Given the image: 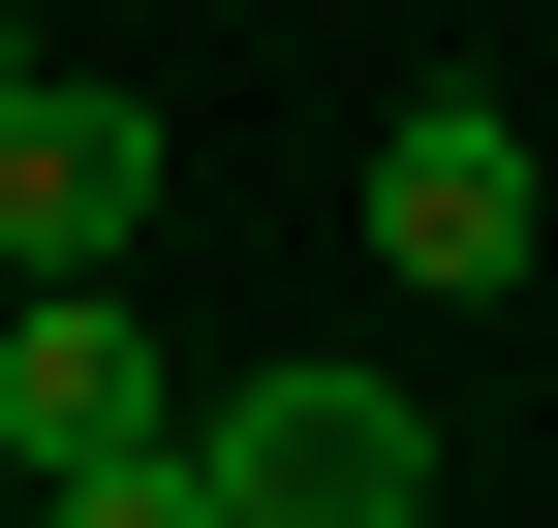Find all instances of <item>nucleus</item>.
Returning <instances> with one entry per match:
<instances>
[{
  "label": "nucleus",
  "mask_w": 558,
  "mask_h": 528,
  "mask_svg": "<svg viewBox=\"0 0 558 528\" xmlns=\"http://www.w3.org/2000/svg\"><path fill=\"white\" fill-rule=\"evenodd\" d=\"M32 94H62V62H32V0H0V124H32Z\"/></svg>",
  "instance_id": "423d86ee"
},
{
  "label": "nucleus",
  "mask_w": 558,
  "mask_h": 528,
  "mask_svg": "<svg viewBox=\"0 0 558 528\" xmlns=\"http://www.w3.org/2000/svg\"><path fill=\"white\" fill-rule=\"evenodd\" d=\"M32 528H248V497H218V467H186V435H156V467H62Z\"/></svg>",
  "instance_id": "39448f33"
},
{
  "label": "nucleus",
  "mask_w": 558,
  "mask_h": 528,
  "mask_svg": "<svg viewBox=\"0 0 558 528\" xmlns=\"http://www.w3.org/2000/svg\"><path fill=\"white\" fill-rule=\"evenodd\" d=\"M373 249H403L435 311H527V280H558V187H527V124H497V94H403V124H373Z\"/></svg>",
  "instance_id": "f03ea898"
},
{
  "label": "nucleus",
  "mask_w": 558,
  "mask_h": 528,
  "mask_svg": "<svg viewBox=\"0 0 558 528\" xmlns=\"http://www.w3.org/2000/svg\"><path fill=\"white\" fill-rule=\"evenodd\" d=\"M527 343H558V311H527Z\"/></svg>",
  "instance_id": "0eeeda50"
},
{
  "label": "nucleus",
  "mask_w": 558,
  "mask_h": 528,
  "mask_svg": "<svg viewBox=\"0 0 558 528\" xmlns=\"http://www.w3.org/2000/svg\"><path fill=\"white\" fill-rule=\"evenodd\" d=\"M156 435H186V373H156V311H124V280H0V467H156Z\"/></svg>",
  "instance_id": "7ed1b4c3"
},
{
  "label": "nucleus",
  "mask_w": 558,
  "mask_h": 528,
  "mask_svg": "<svg viewBox=\"0 0 558 528\" xmlns=\"http://www.w3.org/2000/svg\"><path fill=\"white\" fill-rule=\"evenodd\" d=\"M186 467H218L248 528H435V405H403V373H218V405H186Z\"/></svg>",
  "instance_id": "f257e3e1"
},
{
  "label": "nucleus",
  "mask_w": 558,
  "mask_h": 528,
  "mask_svg": "<svg viewBox=\"0 0 558 528\" xmlns=\"http://www.w3.org/2000/svg\"><path fill=\"white\" fill-rule=\"evenodd\" d=\"M124 249H156V94L62 62V94L0 124V280H124Z\"/></svg>",
  "instance_id": "20e7f679"
}]
</instances>
